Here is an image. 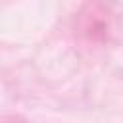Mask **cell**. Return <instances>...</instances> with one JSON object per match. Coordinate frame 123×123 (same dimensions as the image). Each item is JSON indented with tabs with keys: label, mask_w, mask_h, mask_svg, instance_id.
<instances>
[{
	"label": "cell",
	"mask_w": 123,
	"mask_h": 123,
	"mask_svg": "<svg viewBox=\"0 0 123 123\" xmlns=\"http://www.w3.org/2000/svg\"><path fill=\"white\" fill-rule=\"evenodd\" d=\"M12 123H23V121H15V119H12Z\"/></svg>",
	"instance_id": "cell-1"
}]
</instances>
